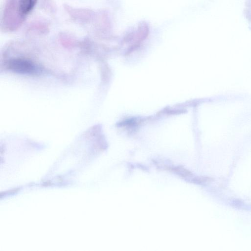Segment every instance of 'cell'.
<instances>
[{"instance_id":"6da1fadb","label":"cell","mask_w":251,"mask_h":251,"mask_svg":"<svg viewBox=\"0 0 251 251\" xmlns=\"http://www.w3.org/2000/svg\"><path fill=\"white\" fill-rule=\"evenodd\" d=\"M6 68L13 72L25 75H36L41 71L38 66L31 61L20 58L9 60Z\"/></svg>"},{"instance_id":"7a4b0ae2","label":"cell","mask_w":251,"mask_h":251,"mask_svg":"<svg viewBox=\"0 0 251 251\" xmlns=\"http://www.w3.org/2000/svg\"><path fill=\"white\" fill-rule=\"evenodd\" d=\"M37 0H19V12L23 15H25L29 13L33 8Z\"/></svg>"}]
</instances>
